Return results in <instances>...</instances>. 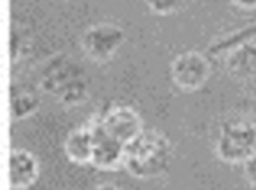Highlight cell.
Returning a JSON list of instances; mask_svg holds the SVG:
<instances>
[{"label": "cell", "mask_w": 256, "mask_h": 190, "mask_svg": "<svg viewBox=\"0 0 256 190\" xmlns=\"http://www.w3.org/2000/svg\"><path fill=\"white\" fill-rule=\"evenodd\" d=\"M39 108V99L30 92L15 93L10 99V114L14 120H21L32 116Z\"/></svg>", "instance_id": "obj_12"}, {"label": "cell", "mask_w": 256, "mask_h": 190, "mask_svg": "<svg viewBox=\"0 0 256 190\" xmlns=\"http://www.w3.org/2000/svg\"><path fill=\"white\" fill-rule=\"evenodd\" d=\"M81 72L82 70L70 60H64V58L51 60V63L42 74L40 86L46 93L52 94L64 82H68L76 75H81Z\"/></svg>", "instance_id": "obj_9"}, {"label": "cell", "mask_w": 256, "mask_h": 190, "mask_svg": "<svg viewBox=\"0 0 256 190\" xmlns=\"http://www.w3.org/2000/svg\"><path fill=\"white\" fill-rule=\"evenodd\" d=\"M256 153V122L246 117L226 120L216 138V156L228 165H243Z\"/></svg>", "instance_id": "obj_2"}, {"label": "cell", "mask_w": 256, "mask_h": 190, "mask_svg": "<svg viewBox=\"0 0 256 190\" xmlns=\"http://www.w3.org/2000/svg\"><path fill=\"white\" fill-rule=\"evenodd\" d=\"M94 130V146L90 165L100 171H117L123 166L124 162V150L126 146L118 142L117 140L108 136L98 124L93 123Z\"/></svg>", "instance_id": "obj_6"}, {"label": "cell", "mask_w": 256, "mask_h": 190, "mask_svg": "<svg viewBox=\"0 0 256 190\" xmlns=\"http://www.w3.org/2000/svg\"><path fill=\"white\" fill-rule=\"evenodd\" d=\"M194 0H146L150 10L158 15H172L183 12L192 4Z\"/></svg>", "instance_id": "obj_13"}, {"label": "cell", "mask_w": 256, "mask_h": 190, "mask_svg": "<svg viewBox=\"0 0 256 190\" xmlns=\"http://www.w3.org/2000/svg\"><path fill=\"white\" fill-rule=\"evenodd\" d=\"M93 190H123V189H122V188H118V186H116V184H112V183H104V184L96 186Z\"/></svg>", "instance_id": "obj_16"}, {"label": "cell", "mask_w": 256, "mask_h": 190, "mask_svg": "<svg viewBox=\"0 0 256 190\" xmlns=\"http://www.w3.org/2000/svg\"><path fill=\"white\" fill-rule=\"evenodd\" d=\"M126 40L124 30L114 22H99L88 27L81 36V50L94 63L110 62Z\"/></svg>", "instance_id": "obj_3"}, {"label": "cell", "mask_w": 256, "mask_h": 190, "mask_svg": "<svg viewBox=\"0 0 256 190\" xmlns=\"http://www.w3.org/2000/svg\"><path fill=\"white\" fill-rule=\"evenodd\" d=\"M172 84L184 93L201 90L212 76V63L200 51H184L178 54L170 66Z\"/></svg>", "instance_id": "obj_4"}, {"label": "cell", "mask_w": 256, "mask_h": 190, "mask_svg": "<svg viewBox=\"0 0 256 190\" xmlns=\"http://www.w3.org/2000/svg\"><path fill=\"white\" fill-rule=\"evenodd\" d=\"M39 160L26 148H14L9 156V186L12 190L30 189L39 178Z\"/></svg>", "instance_id": "obj_7"}, {"label": "cell", "mask_w": 256, "mask_h": 190, "mask_svg": "<svg viewBox=\"0 0 256 190\" xmlns=\"http://www.w3.org/2000/svg\"><path fill=\"white\" fill-rule=\"evenodd\" d=\"M94 146L93 123L74 129L64 141V154L75 165H90Z\"/></svg>", "instance_id": "obj_8"}, {"label": "cell", "mask_w": 256, "mask_h": 190, "mask_svg": "<svg viewBox=\"0 0 256 190\" xmlns=\"http://www.w3.org/2000/svg\"><path fill=\"white\" fill-rule=\"evenodd\" d=\"M174 159V148L166 135L144 129L126 146L123 168L138 180H154L165 176Z\"/></svg>", "instance_id": "obj_1"}, {"label": "cell", "mask_w": 256, "mask_h": 190, "mask_svg": "<svg viewBox=\"0 0 256 190\" xmlns=\"http://www.w3.org/2000/svg\"><path fill=\"white\" fill-rule=\"evenodd\" d=\"M237 8L244 9V10H252L256 9V0H231Z\"/></svg>", "instance_id": "obj_15"}, {"label": "cell", "mask_w": 256, "mask_h": 190, "mask_svg": "<svg viewBox=\"0 0 256 190\" xmlns=\"http://www.w3.org/2000/svg\"><path fill=\"white\" fill-rule=\"evenodd\" d=\"M52 96L64 106H76L87 100L88 98V84L86 78L81 75L74 76L68 82H64L62 87H58Z\"/></svg>", "instance_id": "obj_11"}, {"label": "cell", "mask_w": 256, "mask_h": 190, "mask_svg": "<svg viewBox=\"0 0 256 190\" xmlns=\"http://www.w3.org/2000/svg\"><path fill=\"white\" fill-rule=\"evenodd\" d=\"M98 124L108 136L124 146L134 141L144 130V122L141 116L129 105L111 106L98 120Z\"/></svg>", "instance_id": "obj_5"}, {"label": "cell", "mask_w": 256, "mask_h": 190, "mask_svg": "<svg viewBox=\"0 0 256 190\" xmlns=\"http://www.w3.org/2000/svg\"><path fill=\"white\" fill-rule=\"evenodd\" d=\"M243 172L246 180L256 188V153L243 164Z\"/></svg>", "instance_id": "obj_14"}, {"label": "cell", "mask_w": 256, "mask_h": 190, "mask_svg": "<svg viewBox=\"0 0 256 190\" xmlns=\"http://www.w3.org/2000/svg\"><path fill=\"white\" fill-rule=\"evenodd\" d=\"M228 70L237 78H250L256 75V45L246 44L234 50L226 60Z\"/></svg>", "instance_id": "obj_10"}]
</instances>
